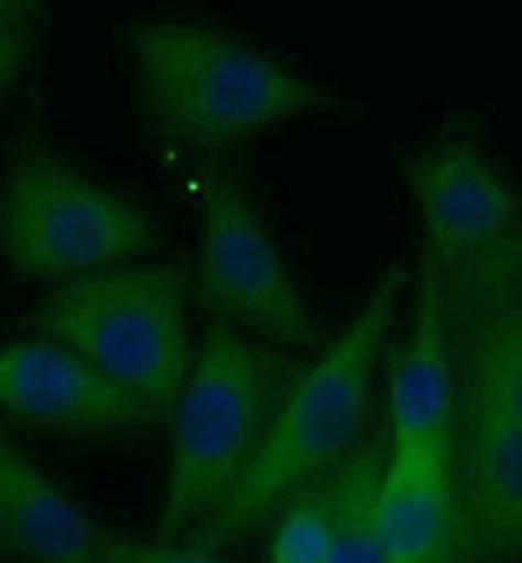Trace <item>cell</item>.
I'll return each instance as SVG.
<instances>
[{"mask_svg": "<svg viewBox=\"0 0 522 563\" xmlns=\"http://www.w3.org/2000/svg\"><path fill=\"white\" fill-rule=\"evenodd\" d=\"M0 417L63 437H121L164 420L50 335L0 345Z\"/></svg>", "mask_w": 522, "mask_h": 563, "instance_id": "7", "label": "cell"}, {"mask_svg": "<svg viewBox=\"0 0 522 563\" xmlns=\"http://www.w3.org/2000/svg\"><path fill=\"white\" fill-rule=\"evenodd\" d=\"M40 13L43 10H26L0 20V111L13 95V88L20 85L23 73L30 69V59L36 53Z\"/></svg>", "mask_w": 522, "mask_h": 563, "instance_id": "16", "label": "cell"}, {"mask_svg": "<svg viewBox=\"0 0 522 563\" xmlns=\"http://www.w3.org/2000/svg\"><path fill=\"white\" fill-rule=\"evenodd\" d=\"M33 332L66 342L115 385L174 413L193 352L186 280L167 264H111L63 284L36 307Z\"/></svg>", "mask_w": 522, "mask_h": 563, "instance_id": "4", "label": "cell"}, {"mask_svg": "<svg viewBox=\"0 0 522 563\" xmlns=\"http://www.w3.org/2000/svg\"><path fill=\"white\" fill-rule=\"evenodd\" d=\"M460 395L522 420V290L497 271L474 310Z\"/></svg>", "mask_w": 522, "mask_h": 563, "instance_id": "13", "label": "cell"}, {"mask_svg": "<svg viewBox=\"0 0 522 563\" xmlns=\"http://www.w3.org/2000/svg\"><path fill=\"white\" fill-rule=\"evenodd\" d=\"M274 395L278 358L249 332L213 322L174 407L157 538H196L209 528L259 453Z\"/></svg>", "mask_w": 522, "mask_h": 563, "instance_id": "3", "label": "cell"}, {"mask_svg": "<svg viewBox=\"0 0 522 563\" xmlns=\"http://www.w3.org/2000/svg\"><path fill=\"white\" fill-rule=\"evenodd\" d=\"M337 544V498L330 476L320 473L294 488L274 511L264 558L274 563H330Z\"/></svg>", "mask_w": 522, "mask_h": 563, "instance_id": "15", "label": "cell"}, {"mask_svg": "<svg viewBox=\"0 0 522 563\" xmlns=\"http://www.w3.org/2000/svg\"><path fill=\"white\" fill-rule=\"evenodd\" d=\"M392 450L389 437H362L356 450L327 470L337 498V544L330 563H385L382 476Z\"/></svg>", "mask_w": 522, "mask_h": 563, "instance_id": "14", "label": "cell"}, {"mask_svg": "<svg viewBox=\"0 0 522 563\" xmlns=\"http://www.w3.org/2000/svg\"><path fill=\"white\" fill-rule=\"evenodd\" d=\"M457 554L522 558V420L460 395L454 427Z\"/></svg>", "mask_w": 522, "mask_h": 563, "instance_id": "9", "label": "cell"}, {"mask_svg": "<svg viewBox=\"0 0 522 563\" xmlns=\"http://www.w3.org/2000/svg\"><path fill=\"white\" fill-rule=\"evenodd\" d=\"M121 36L148 128L183 147L222 151L334 108L324 85L213 23L138 16Z\"/></svg>", "mask_w": 522, "mask_h": 563, "instance_id": "1", "label": "cell"}, {"mask_svg": "<svg viewBox=\"0 0 522 563\" xmlns=\"http://www.w3.org/2000/svg\"><path fill=\"white\" fill-rule=\"evenodd\" d=\"M402 280V267H389L347 329L291 388L281 391L252 466L222 511L196 538L216 551L232 548L259 531L261 521L271 518L294 488L327 473L356 450L366 437L369 385L395 320Z\"/></svg>", "mask_w": 522, "mask_h": 563, "instance_id": "2", "label": "cell"}, {"mask_svg": "<svg viewBox=\"0 0 522 563\" xmlns=\"http://www.w3.org/2000/svg\"><path fill=\"white\" fill-rule=\"evenodd\" d=\"M26 10H43V0H0V20L26 13Z\"/></svg>", "mask_w": 522, "mask_h": 563, "instance_id": "17", "label": "cell"}, {"mask_svg": "<svg viewBox=\"0 0 522 563\" xmlns=\"http://www.w3.org/2000/svg\"><path fill=\"white\" fill-rule=\"evenodd\" d=\"M111 538L0 430V554L13 561H108Z\"/></svg>", "mask_w": 522, "mask_h": 563, "instance_id": "11", "label": "cell"}, {"mask_svg": "<svg viewBox=\"0 0 522 563\" xmlns=\"http://www.w3.org/2000/svg\"><path fill=\"white\" fill-rule=\"evenodd\" d=\"M457 378L450 362L444 271L428 257L422 264L415 320L389 388V433L409 437H454L457 427Z\"/></svg>", "mask_w": 522, "mask_h": 563, "instance_id": "12", "label": "cell"}, {"mask_svg": "<svg viewBox=\"0 0 522 563\" xmlns=\"http://www.w3.org/2000/svg\"><path fill=\"white\" fill-rule=\"evenodd\" d=\"M196 290L216 320L259 342L294 349L320 342L311 307L259 209L226 179H209L203 189Z\"/></svg>", "mask_w": 522, "mask_h": 563, "instance_id": "6", "label": "cell"}, {"mask_svg": "<svg viewBox=\"0 0 522 563\" xmlns=\"http://www.w3.org/2000/svg\"><path fill=\"white\" fill-rule=\"evenodd\" d=\"M382 538L389 563L460 558L454 437H392L382 476Z\"/></svg>", "mask_w": 522, "mask_h": 563, "instance_id": "10", "label": "cell"}, {"mask_svg": "<svg viewBox=\"0 0 522 563\" xmlns=\"http://www.w3.org/2000/svg\"><path fill=\"white\" fill-rule=\"evenodd\" d=\"M405 183L441 271L477 264L513 235L520 196L467 137L422 144L405 161Z\"/></svg>", "mask_w": 522, "mask_h": 563, "instance_id": "8", "label": "cell"}, {"mask_svg": "<svg viewBox=\"0 0 522 563\" xmlns=\"http://www.w3.org/2000/svg\"><path fill=\"white\" fill-rule=\"evenodd\" d=\"M148 209L50 154H20L0 173V261L30 284H63L154 251Z\"/></svg>", "mask_w": 522, "mask_h": 563, "instance_id": "5", "label": "cell"}]
</instances>
